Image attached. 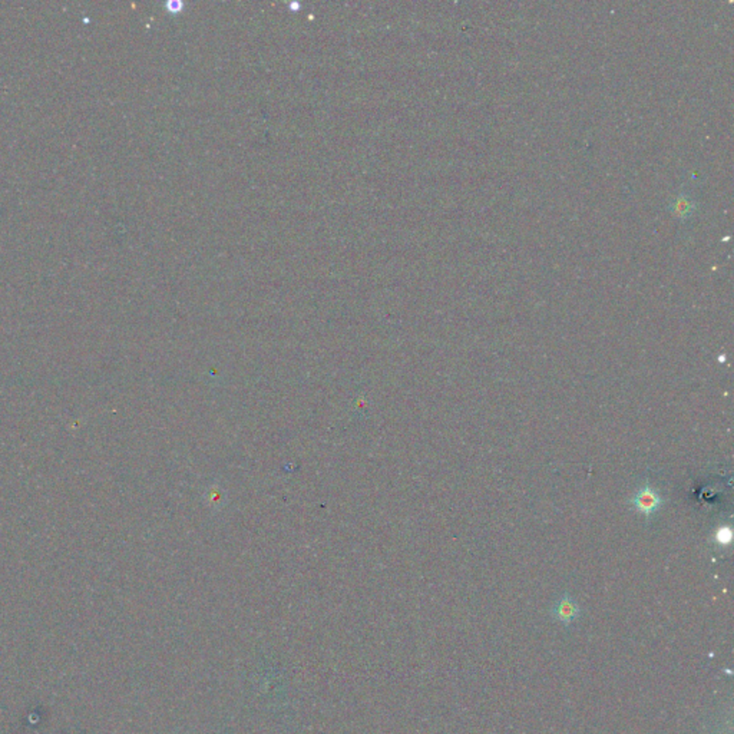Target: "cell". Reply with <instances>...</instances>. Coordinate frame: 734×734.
Masks as SVG:
<instances>
[{"label": "cell", "mask_w": 734, "mask_h": 734, "mask_svg": "<svg viewBox=\"0 0 734 734\" xmlns=\"http://www.w3.org/2000/svg\"><path fill=\"white\" fill-rule=\"evenodd\" d=\"M666 504V499L661 496V493L657 491L650 482H646L639 489L635 491L632 498L630 499V505L641 515L650 520L660 508Z\"/></svg>", "instance_id": "obj_1"}, {"label": "cell", "mask_w": 734, "mask_h": 734, "mask_svg": "<svg viewBox=\"0 0 734 734\" xmlns=\"http://www.w3.org/2000/svg\"><path fill=\"white\" fill-rule=\"evenodd\" d=\"M579 615H581V608L568 592L559 596L551 608V617L565 627H570L572 623H575Z\"/></svg>", "instance_id": "obj_2"}, {"label": "cell", "mask_w": 734, "mask_h": 734, "mask_svg": "<svg viewBox=\"0 0 734 734\" xmlns=\"http://www.w3.org/2000/svg\"><path fill=\"white\" fill-rule=\"evenodd\" d=\"M731 539H733V531L728 525L719 527L716 534H714V540H716V544L722 548L728 547L731 544Z\"/></svg>", "instance_id": "obj_3"}]
</instances>
